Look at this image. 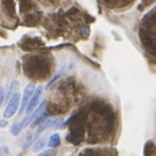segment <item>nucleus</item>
<instances>
[{"label":"nucleus","instance_id":"1","mask_svg":"<svg viewBox=\"0 0 156 156\" xmlns=\"http://www.w3.org/2000/svg\"><path fill=\"white\" fill-rule=\"evenodd\" d=\"M19 106H20V93H16L13 97L8 100L7 108L4 110V118L9 119L11 117H13L16 114V112L19 110Z\"/></svg>","mask_w":156,"mask_h":156},{"label":"nucleus","instance_id":"2","mask_svg":"<svg viewBox=\"0 0 156 156\" xmlns=\"http://www.w3.org/2000/svg\"><path fill=\"white\" fill-rule=\"evenodd\" d=\"M43 85H38V87H36V89H34V92H33V94H32V98H30V101H29V104H28V106H27V109H25V112H27L28 114H30V113H33L34 110H36V108L40 105V98H41V96H42V93H43Z\"/></svg>","mask_w":156,"mask_h":156},{"label":"nucleus","instance_id":"3","mask_svg":"<svg viewBox=\"0 0 156 156\" xmlns=\"http://www.w3.org/2000/svg\"><path fill=\"white\" fill-rule=\"evenodd\" d=\"M47 118V113H46V102L43 101L42 104H40V106L36 108V110L32 113V121H30V126H34V125L42 122Z\"/></svg>","mask_w":156,"mask_h":156},{"label":"nucleus","instance_id":"4","mask_svg":"<svg viewBox=\"0 0 156 156\" xmlns=\"http://www.w3.org/2000/svg\"><path fill=\"white\" fill-rule=\"evenodd\" d=\"M34 89H36V84H33V83L28 84V85H27V88L24 89L23 98H21V104H20V106H19L20 114H21V113H24L25 109H27L28 104H29V101H30V98H32V94H33V92H34Z\"/></svg>","mask_w":156,"mask_h":156},{"label":"nucleus","instance_id":"5","mask_svg":"<svg viewBox=\"0 0 156 156\" xmlns=\"http://www.w3.org/2000/svg\"><path fill=\"white\" fill-rule=\"evenodd\" d=\"M57 122H58V119H55V118H53V119H46L45 122H42L41 125H40V127L37 129V131H36V135H40L41 133H43L45 131V130H47L49 127H51V126H55V125H57Z\"/></svg>","mask_w":156,"mask_h":156},{"label":"nucleus","instance_id":"6","mask_svg":"<svg viewBox=\"0 0 156 156\" xmlns=\"http://www.w3.org/2000/svg\"><path fill=\"white\" fill-rule=\"evenodd\" d=\"M143 155L144 156H155L156 155V146L154 144V142H146L144 150H143Z\"/></svg>","mask_w":156,"mask_h":156},{"label":"nucleus","instance_id":"7","mask_svg":"<svg viewBox=\"0 0 156 156\" xmlns=\"http://www.w3.org/2000/svg\"><path fill=\"white\" fill-rule=\"evenodd\" d=\"M59 144H60V135L58 133H54L47 140V146L50 148H57V147H59Z\"/></svg>","mask_w":156,"mask_h":156},{"label":"nucleus","instance_id":"8","mask_svg":"<svg viewBox=\"0 0 156 156\" xmlns=\"http://www.w3.org/2000/svg\"><path fill=\"white\" fill-rule=\"evenodd\" d=\"M46 144H47V140L42 136V138H40V139H37L36 142H34V144H33V151H34V152H40V151H42L43 148H45Z\"/></svg>","mask_w":156,"mask_h":156},{"label":"nucleus","instance_id":"9","mask_svg":"<svg viewBox=\"0 0 156 156\" xmlns=\"http://www.w3.org/2000/svg\"><path fill=\"white\" fill-rule=\"evenodd\" d=\"M17 89H19V81L17 80H13L9 85V89H8V93H7V98L9 100L11 97H13L15 94L17 93Z\"/></svg>","mask_w":156,"mask_h":156},{"label":"nucleus","instance_id":"10","mask_svg":"<svg viewBox=\"0 0 156 156\" xmlns=\"http://www.w3.org/2000/svg\"><path fill=\"white\" fill-rule=\"evenodd\" d=\"M11 133L13 134V135H19V134L21 133V126L20 123H13L11 126Z\"/></svg>","mask_w":156,"mask_h":156},{"label":"nucleus","instance_id":"11","mask_svg":"<svg viewBox=\"0 0 156 156\" xmlns=\"http://www.w3.org/2000/svg\"><path fill=\"white\" fill-rule=\"evenodd\" d=\"M63 71H64V70L62 68V70H60V71H58L57 73H55V76H54L53 79H51V80L49 81V84H47V88H50V87L53 85V83H55V81H57V79H58V77H59V76H60V75H62V73H63Z\"/></svg>","mask_w":156,"mask_h":156},{"label":"nucleus","instance_id":"12","mask_svg":"<svg viewBox=\"0 0 156 156\" xmlns=\"http://www.w3.org/2000/svg\"><path fill=\"white\" fill-rule=\"evenodd\" d=\"M38 156H55V148H50L47 151H43Z\"/></svg>","mask_w":156,"mask_h":156},{"label":"nucleus","instance_id":"13","mask_svg":"<svg viewBox=\"0 0 156 156\" xmlns=\"http://www.w3.org/2000/svg\"><path fill=\"white\" fill-rule=\"evenodd\" d=\"M4 98H5V93H4V89L3 88H0V106H2Z\"/></svg>","mask_w":156,"mask_h":156},{"label":"nucleus","instance_id":"14","mask_svg":"<svg viewBox=\"0 0 156 156\" xmlns=\"http://www.w3.org/2000/svg\"><path fill=\"white\" fill-rule=\"evenodd\" d=\"M5 125H7L5 119H2V121H0V126H2V127H5Z\"/></svg>","mask_w":156,"mask_h":156}]
</instances>
